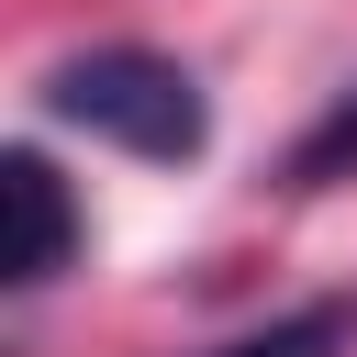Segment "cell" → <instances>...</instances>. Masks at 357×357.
<instances>
[{
	"label": "cell",
	"instance_id": "1",
	"mask_svg": "<svg viewBox=\"0 0 357 357\" xmlns=\"http://www.w3.org/2000/svg\"><path fill=\"white\" fill-rule=\"evenodd\" d=\"M45 112L78 123V134L134 145V156H156V167L201 156V134H212L201 78H190L178 56H156V45H89V56H67V67L45 78Z\"/></svg>",
	"mask_w": 357,
	"mask_h": 357
},
{
	"label": "cell",
	"instance_id": "2",
	"mask_svg": "<svg viewBox=\"0 0 357 357\" xmlns=\"http://www.w3.org/2000/svg\"><path fill=\"white\" fill-rule=\"evenodd\" d=\"M0 212H11L0 279H11V290H45V279L78 257V201H67V178H56L33 145H11V156H0Z\"/></svg>",
	"mask_w": 357,
	"mask_h": 357
},
{
	"label": "cell",
	"instance_id": "3",
	"mask_svg": "<svg viewBox=\"0 0 357 357\" xmlns=\"http://www.w3.org/2000/svg\"><path fill=\"white\" fill-rule=\"evenodd\" d=\"M346 346H357V301L335 290V301H301V312H279V324L212 346V357H346Z\"/></svg>",
	"mask_w": 357,
	"mask_h": 357
},
{
	"label": "cell",
	"instance_id": "4",
	"mask_svg": "<svg viewBox=\"0 0 357 357\" xmlns=\"http://www.w3.org/2000/svg\"><path fill=\"white\" fill-rule=\"evenodd\" d=\"M290 178H301V190H324V178H357V89H346V100H335V112H324L301 145H290Z\"/></svg>",
	"mask_w": 357,
	"mask_h": 357
}]
</instances>
